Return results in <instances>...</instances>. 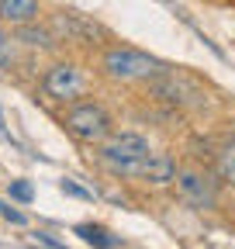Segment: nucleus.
<instances>
[{"label": "nucleus", "instance_id": "obj_5", "mask_svg": "<svg viewBox=\"0 0 235 249\" xmlns=\"http://www.w3.org/2000/svg\"><path fill=\"white\" fill-rule=\"evenodd\" d=\"M152 145L145 135H135V132H121V135H111L107 142H101V163L111 166V163H121V160H138V156H149Z\"/></svg>", "mask_w": 235, "mask_h": 249}, {"label": "nucleus", "instance_id": "obj_12", "mask_svg": "<svg viewBox=\"0 0 235 249\" xmlns=\"http://www.w3.org/2000/svg\"><path fill=\"white\" fill-rule=\"evenodd\" d=\"M35 239H38V242H45V246H52V249H55V246H59V239H52V235H49V232H38V235H35Z\"/></svg>", "mask_w": 235, "mask_h": 249}, {"label": "nucleus", "instance_id": "obj_10", "mask_svg": "<svg viewBox=\"0 0 235 249\" xmlns=\"http://www.w3.org/2000/svg\"><path fill=\"white\" fill-rule=\"evenodd\" d=\"M0 214H4V218H7V222H14V225H24V222H28V218H24L21 211H14V208H7V204H4V208H0Z\"/></svg>", "mask_w": 235, "mask_h": 249}, {"label": "nucleus", "instance_id": "obj_4", "mask_svg": "<svg viewBox=\"0 0 235 249\" xmlns=\"http://www.w3.org/2000/svg\"><path fill=\"white\" fill-rule=\"evenodd\" d=\"M42 93L49 101H63V104H73L86 93V76L73 66V62H55L49 66V73L42 76Z\"/></svg>", "mask_w": 235, "mask_h": 249}, {"label": "nucleus", "instance_id": "obj_2", "mask_svg": "<svg viewBox=\"0 0 235 249\" xmlns=\"http://www.w3.org/2000/svg\"><path fill=\"white\" fill-rule=\"evenodd\" d=\"M63 124L76 142H86V145H101L114 135V121L97 101H73V107L63 114Z\"/></svg>", "mask_w": 235, "mask_h": 249}, {"label": "nucleus", "instance_id": "obj_6", "mask_svg": "<svg viewBox=\"0 0 235 249\" xmlns=\"http://www.w3.org/2000/svg\"><path fill=\"white\" fill-rule=\"evenodd\" d=\"M38 0H0V24L4 28H28L38 21Z\"/></svg>", "mask_w": 235, "mask_h": 249}, {"label": "nucleus", "instance_id": "obj_3", "mask_svg": "<svg viewBox=\"0 0 235 249\" xmlns=\"http://www.w3.org/2000/svg\"><path fill=\"white\" fill-rule=\"evenodd\" d=\"M176 197L187 208L197 211H211L218 208V180L208 170H176Z\"/></svg>", "mask_w": 235, "mask_h": 249}, {"label": "nucleus", "instance_id": "obj_14", "mask_svg": "<svg viewBox=\"0 0 235 249\" xmlns=\"http://www.w3.org/2000/svg\"><path fill=\"white\" fill-rule=\"evenodd\" d=\"M0 135H7V128H4V118H0Z\"/></svg>", "mask_w": 235, "mask_h": 249}, {"label": "nucleus", "instance_id": "obj_13", "mask_svg": "<svg viewBox=\"0 0 235 249\" xmlns=\"http://www.w3.org/2000/svg\"><path fill=\"white\" fill-rule=\"evenodd\" d=\"M7 49V35H4V24H0V52Z\"/></svg>", "mask_w": 235, "mask_h": 249}, {"label": "nucleus", "instance_id": "obj_11", "mask_svg": "<svg viewBox=\"0 0 235 249\" xmlns=\"http://www.w3.org/2000/svg\"><path fill=\"white\" fill-rule=\"evenodd\" d=\"M63 191L73 194V197H90V191H83V187H76V183H69V180H63Z\"/></svg>", "mask_w": 235, "mask_h": 249}, {"label": "nucleus", "instance_id": "obj_1", "mask_svg": "<svg viewBox=\"0 0 235 249\" xmlns=\"http://www.w3.org/2000/svg\"><path fill=\"white\" fill-rule=\"evenodd\" d=\"M101 70L114 83H138V80L159 76L166 66L159 59H152L149 52H138V49H128V45H111L101 55Z\"/></svg>", "mask_w": 235, "mask_h": 249}, {"label": "nucleus", "instance_id": "obj_8", "mask_svg": "<svg viewBox=\"0 0 235 249\" xmlns=\"http://www.w3.org/2000/svg\"><path fill=\"white\" fill-rule=\"evenodd\" d=\"M76 235H80L83 242H90V246H121V239H114V235H111L107 229H101V225H80Z\"/></svg>", "mask_w": 235, "mask_h": 249}, {"label": "nucleus", "instance_id": "obj_7", "mask_svg": "<svg viewBox=\"0 0 235 249\" xmlns=\"http://www.w3.org/2000/svg\"><path fill=\"white\" fill-rule=\"evenodd\" d=\"M218 173L228 187H235V139H228L218 152Z\"/></svg>", "mask_w": 235, "mask_h": 249}, {"label": "nucleus", "instance_id": "obj_9", "mask_svg": "<svg viewBox=\"0 0 235 249\" xmlns=\"http://www.w3.org/2000/svg\"><path fill=\"white\" fill-rule=\"evenodd\" d=\"M11 197L21 201V204H32L35 191H32V183H28V180H14V183H11Z\"/></svg>", "mask_w": 235, "mask_h": 249}]
</instances>
